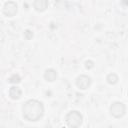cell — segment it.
Masks as SVG:
<instances>
[{"mask_svg":"<svg viewBox=\"0 0 128 128\" xmlns=\"http://www.w3.org/2000/svg\"><path fill=\"white\" fill-rule=\"evenodd\" d=\"M33 6H34L36 11L43 12L48 7V1H46V0H36V1H34Z\"/></svg>","mask_w":128,"mask_h":128,"instance_id":"52a82bcc","label":"cell"},{"mask_svg":"<svg viewBox=\"0 0 128 128\" xmlns=\"http://www.w3.org/2000/svg\"><path fill=\"white\" fill-rule=\"evenodd\" d=\"M127 94H128V92H127Z\"/></svg>","mask_w":128,"mask_h":128,"instance_id":"4fadbf2b","label":"cell"},{"mask_svg":"<svg viewBox=\"0 0 128 128\" xmlns=\"http://www.w3.org/2000/svg\"><path fill=\"white\" fill-rule=\"evenodd\" d=\"M20 80H21V78H20V76H19L18 74H13V75L9 78V82H10V83H19Z\"/></svg>","mask_w":128,"mask_h":128,"instance_id":"30bf717a","label":"cell"},{"mask_svg":"<svg viewBox=\"0 0 128 128\" xmlns=\"http://www.w3.org/2000/svg\"><path fill=\"white\" fill-rule=\"evenodd\" d=\"M85 67H86L87 69H91V68H93V67H94V62L91 61V60L86 61V62H85Z\"/></svg>","mask_w":128,"mask_h":128,"instance_id":"8fae6325","label":"cell"},{"mask_svg":"<svg viewBox=\"0 0 128 128\" xmlns=\"http://www.w3.org/2000/svg\"><path fill=\"white\" fill-rule=\"evenodd\" d=\"M22 95V90L17 86H12L9 89V97L13 100H18Z\"/></svg>","mask_w":128,"mask_h":128,"instance_id":"8992f818","label":"cell"},{"mask_svg":"<svg viewBox=\"0 0 128 128\" xmlns=\"http://www.w3.org/2000/svg\"><path fill=\"white\" fill-rule=\"evenodd\" d=\"M44 78H45L47 81H49V82L55 81L56 78H57V72H56V70H54V69H52V68L47 69V70L44 72Z\"/></svg>","mask_w":128,"mask_h":128,"instance_id":"ba28073f","label":"cell"},{"mask_svg":"<svg viewBox=\"0 0 128 128\" xmlns=\"http://www.w3.org/2000/svg\"><path fill=\"white\" fill-rule=\"evenodd\" d=\"M3 13L7 17H13L17 13V4L13 1L5 2L3 7Z\"/></svg>","mask_w":128,"mask_h":128,"instance_id":"277c9868","label":"cell"},{"mask_svg":"<svg viewBox=\"0 0 128 128\" xmlns=\"http://www.w3.org/2000/svg\"><path fill=\"white\" fill-rule=\"evenodd\" d=\"M126 112V106L122 102H114L110 106V113L115 118H121Z\"/></svg>","mask_w":128,"mask_h":128,"instance_id":"3957f363","label":"cell"},{"mask_svg":"<svg viewBox=\"0 0 128 128\" xmlns=\"http://www.w3.org/2000/svg\"><path fill=\"white\" fill-rule=\"evenodd\" d=\"M23 117L28 121H38L44 114L43 104L35 99L26 101L22 107Z\"/></svg>","mask_w":128,"mask_h":128,"instance_id":"6da1fadb","label":"cell"},{"mask_svg":"<svg viewBox=\"0 0 128 128\" xmlns=\"http://www.w3.org/2000/svg\"><path fill=\"white\" fill-rule=\"evenodd\" d=\"M24 34H25V38H26V39H31V38L33 37V33H32V31H30V30H26Z\"/></svg>","mask_w":128,"mask_h":128,"instance_id":"7c38bea8","label":"cell"},{"mask_svg":"<svg viewBox=\"0 0 128 128\" xmlns=\"http://www.w3.org/2000/svg\"><path fill=\"white\" fill-rule=\"evenodd\" d=\"M91 82H92V80H91V78L89 76H87V75H80L76 79V86L79 89H81V90H85V89L90 87Z\"/></svg>","mask_w":128,"mask_h":128,"instance_id":"5b68a950","label":"cell"},{"mask_svg":"<svg viewBox=\"0 0 128 128\" xmlns=\"http://www.w3.org/2000/svg\"><path fill=\"white\" fill-rule=\"evenodd\" d=\"M106 80H107V82H108L109 84L114 85V84H116V83L118 82L119 78H118L117 74H115V73H110V74H108V75H107Z\"/></svg>","mask_w":128,"mask_h":128,"instance_id":"9c48e42d","label":"cell"},{"mask_svg":"<svg viewBox=\"0 0 128 128\" xmlns=\"http://www.w3.org/2000/svg\"><path fill=\"white\" fill-rule=\"evenodd\" d=\"M82 115L76 110L70 111L65 116V121L70 128H78L82 124Z\"/></svg>","mask_w":128,"mask_h":128,"instance_id":"7a4b0ae2","label":"cell"}]
</instances>
